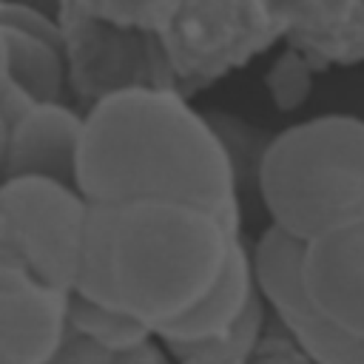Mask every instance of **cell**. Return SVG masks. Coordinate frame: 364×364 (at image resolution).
Segmentation results:
<instances>
[{
  "label": "cell",
  "instance_id": "1",
  "mask_svg": "<svg viewBox=\"0 0 364 364\" xmlns=\"http://www.w3.org/2000/svg\"><path fill=\"white\" fill-rule=\"evenodd\" d=\"M74 185L88 205L173 199L242 228L228 145L165 85L134 82L100 94L82 119Z\"/></svg>",
  "mask_w": 364,
  "mask_h": 364
},
{
  "label": "cell",
  "instance_id": "2",
  "mask_svg": "<svg viewBox=\"0 0 364 364\" xmlns=\"http://www.w3.org/2000/svg\"><path fill=\"white\" fill-rule=\"evenodd\" d=\"M239 242L242 228L199 205H91L71 299L119 313L156 338L210 296Z\"/></svg>",
  "mask_w": 364,
  "mask_h": 364
},
{
  "label": "cell",
  "instance_id": "3",
  "mask_svg": "<svg viewBox=\"0 0 364 364\" xmlns=\"http://www.w3.org/2000/svg\"><path fill=\"white\" fill-rule=\"evenodd\" d=\"M270 225L296 242L364 219V119L324 114L279 131L259 159Z\"/></svg>",
  "mask_w": 364,
  "mask_h": 364
},
{
  "label": "cell",
  "instance_id": "4",
  "mask_svg": "<svg viewBox=\"0 0 364 364\" xmlns=\"http://www.w3.org/2000/svg\"><path fill=\"white\" fill-rule=\"evenodd\" d=\"M91 205L65 182L17 176L0 185V239L51 290L71 296Z\"/></svg>",
  "mask_w": 364,
  "mask_h": 364
},
{
  "label": "cell",
  "instance_id": "5",
  "mask_svg": "<svg viewBox=\"0 0 364 364\" xmlns=\"http://www.w3.org/2000/svg\"><path fill=\"white\" fill-rule=\"evenodd\" d=\"M301 242L267 225L250 247L259 299L276 313L287 341L310 364H364V338L336 327L310 304L301 284Z\"/></svg>",
  "mask_w": 364,
  "mask_h": 364
},
{
  "label": "cell",
  "instance_id": "6",
  "mask_svg": "<svg viewBox=\"0 0 364 364\" xmlns=\"http://www.w3.org/2000/svg\"><path fill=\"white\" fill-rule=\"evenodd\" d=\"M68 301L0 239V364H48L68 333Z\"/></svg>",
  "mask_w": 364,
  "mask_h": 364
},
{
  "label": "cell",
  "instance_id": "7",
  "mask_svg": "<svg viewBox=\"0 0 364 364\" xmlns=\"http://www.w3.org/2000/svg\"><path fill=\"white\" fill-rule=\"evenodd\" d=\"M301 284L324 318L364 338V219L304 245Z\"/></svg>",
  "mask_w": 364,
  "mask_h": 364
},
{
  "label": "cell",
  "instance_id": "8",
  "mask_svg": "<svg viewBox=\"0 0 364 364\" xmlns=\"http://www.w3.org/2000/svg\"><path fill=\"white\" fill-rule=\"evenodd\" d=\"M259 310H262V299H259L256 279H253L250 247L242 239L236 245L219 284L210 290V296L193 313H188L182 321L162 330L156 336V341L171 355L222 344V341H230Z\"/></svg>",
  "mask_w": 364,
  "mask_h": 364
},
{
  "label": "cell",
  "instance_id": "9",
  "mask_svg": "<svg viewBox=\"0 0 364 364\" xmlns=\"http://www.w3.org/2000/svg\"><path fill=\"white\" fill-rule=\"evenodd\" d=\"M85 114L60 102H31L11 125L6 179L40 176L74 185ZM77 188V185H74Z\"/></svg>",
  "mask_w": 364,
  "mask_h": 364
},
{
  "label": "cell",
  "instance_id": "10",
  "mask_svg": "<svg viewBox=\"0 0 364 364\" xmlns=\"http://www.w3.org/2000/svg\"><path fill=\"white\" fill-rule=\"evenodd\" d=\"M0 28L9 51V82L34 102H60L65 88L63 40H51L14 26Z\"/></svg>",
  "mask_w": 364,
  "mask_h": 364
},
{
  "label": "cell",
  "instance_id": "11",
  "mask_svg": "<svg viewBox=\"0 0 364 364\" xmlns=\"http://www.w3.org/2000/svg\"><path fill=\"white\" fill-rule=\"evenodd\" d=\"M68 327L74 333H80L82 338L94 341L97 347L114 353V355H125V353L142 350V347L156 341L154 333L145 330L142 324H136L119 313L80 301V299L68 301Z\"/></svg>",
  "mask_w": 364,
  "mask_h": 364
},
{
  "label": "cell",
  "instance_id": "12",
  "mask_svg": "<svg viewBox=\"0 0 364 364\" xmlns=\"http://www.w3.org/2000/svg\"><path fill=\"white\" fill-rule=\"evenodd\" d=\"M256 364H310V361H307L290 341H284V347L276 344V347H270V350H262V355H259Z\"/></svg>",
  "mask_w": 364,
  "mask_h": 364
},
{
  "label": "cell",
  "instance_id": "13",
  "mask_svg": "<svg viewBox=\"0 0 364 364\" xmlns=\"http://www.w3.org/2000/svg\"><path fill=\"white\" fill-rule=\"evenodd\" d=\"M114 364H168V361H165V353H162V350L156 347V341H154V344H148V347H142V350L117 355Z\"/></svg>",
  "mask_w": 364,
  "mask_h": 364
},
{
  "label": "cell",
  "instance_id": "14",
  "mask_svg": "<svg viewBox=\"0 0 364 364\" xmlns=\"http://www.w3.org/2000/svg\"><path fill=\"white\" fill-rule=\"evenodd\" d=\"M11 125L14 119L0 108V185L6 182V162H9V142H11Z\"/></svg>",
  "mask_w": 364,
  "mask_h": 364
},
{
  "label": "cell",
  "instance_id": "15",
  "mask_svg": "<svg viewBox=\"0 0 364 364\" xmlns=\"http://www.w3.org/2000/svg\"><path fill=\"white\" fill-rule=\"evenodd\" d=\"M9 88V51H6V37L0 28V97Z\"/></svg>",
  "mask_w": 364,
  "mask_h": 364
}]
</instances>
